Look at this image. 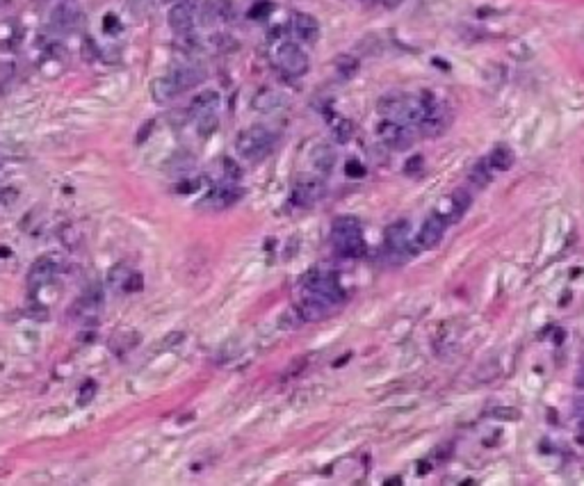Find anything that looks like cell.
Listing matches in <instances>:
<instances>
[{
  "label": "cell",
  "instance_id": "obj_1",
  "mask_svg": "<svg viewBox=\"0 0 584 486\" xmlns=\"http://www.w3.org/2000/svg\"><path fill=\"white\" fill-rule=\"evenodd\" d=\"M276 144V135L265 126H252L242 131L235 139L237 156L247 162H258L272 153V148Z\"/></svg>",
  "mask_w": 584,
  "mask_h": 486
},
{
  "label": "cell",
  "instance_id": "obj_2",
  "mask_svg": "<svg viewBox=\"0 0 584 486\" xmlns=\"http://www.w3.org/2000/svg\"><path fill=\"white\" fill-rule=\"evenodd\" d=\"M331 237L336 252L345 258H356L365 254V240L361 231V222L356 217H338L331 226Z\"/></svg>",
  "mask_w": 584,
  "mask_h": 486
},
{
  "label": "cell",
  "instance_id": "obj_3",
  "mask_svg": "<svg viewBox=\"0 0 584 486\" xmlns=\"http://www.w3.org/2000/svg\"><path fill=\"white\" fill-rule=\"evenodd\" d=\"M304 293H313L322 299H327L333 306L342 299L338 276L333 272H324V269H310L304 276Z\"/></svg>",
  "mask_w": 584,
  "mask_h": 486
},
{
  "label": "cell",
  "instance_id": "obj_4",
  "mask_svg": "<svg viewBox=\"0 0 584 486\" xmlns=\"http://www.w3.org/2000/svg\"><path fill=\"white\" fill-rule=\"evenodd\" d=\"M276 62L288 75H304L308 71V55L295 41H283L276 50Z\"/></svg>",
  "mask_w": 584,
  "mask_h": 486
},
{
  "label": "cell",
  "instance_id": "obj_5",
  "mask_svg": "<svg viewBox=\"0 0 584 486\" xmlns=\"http://www.w3.org/2000/svg\"><path fill=\"white\" fill-rule=\"evenodd\" d=\"M377 137H379L386 146L397 151L411 146V142H413V133L409 131V126L402 122H395V119H386V122L377 126Z\"/></svg>",
  "mask_w": 584,
  "mask_h": 486
},
{
  "label": "cell",
  "instance_id": "obj_6",
  "mask_svg": "<svg viewBox=\"0 0 584 486\" xmlns=\"http://www.w3.org/2000/svg\"><path fill=\"white\" fill-rule=\"evenodd\" d=\"M386 247H388V252L395 256H411V258L416 256L413 247H411V224L406 220H399V222L388 226Z\"/></svg>",
  "mask_w": 584,
  "mask_h": 486
},
{
  "label": "cell",
  "instance_id": "obj_7",
  "mask_svg": "<svg viewBox=\"0 0 584 486\" xmlns=\"http://www.w3.org/2000/svg\"><path fill=\"white\" fill-rule=\"evenodd\" d=\"M445 217H440V215H431V217L423 224V229L418 231V235L413 237V252H423V249H431V247H436L440 242L443 233H445Z\"/></svg>",
  "mask_w": 584,
  "mask_h": 486
},
{
  "label": "cell",
  "instance_id": "obj_8",
  "mask_svg": "<svg viewBox=\"0 0 584 486\" xmlns=\"http://www.w3.org/2000/svg\"><path fill=\"white\" fill-rule=\"evenodd\" d=\"M322 197H324L322 178L304 176L295 183V190H292V203H295V206H313V203L320 201Z\"/></svg>",
  "mask_w": 584,
  "mask_h": 486
},
{
  "label": "cell",
  "instance_id": "obj_9",
  "mask_svg": "<svg viewBox=\"0 0 584 486\" xmlns=\"http://www.w3.org/2000/svg\"><path fill=\"white\" fill-rule=\"evenodd\" d=\"M58 274V261L53 256H41L32 263L28 272V286L30 288H44L48 286Z\"/></svg>",
  "mask_w": 584,
  "mask_h": 486
},
{
  "label": "cell",
  "instance_id": "obj_10",
  "mask_svg": "<svg viewBox=\"0 0 584 486\" xmlns=\"http://www.w3.org/2000/svg\"><path fill=\"white\" fill-rule=\"evenodd\" d=\"M331 308H333L331 301L322 299V297L313 295V293H304V297H301V301H299L301 320H322V318L329 315Z\"/></svg>",
  "mask_w": 584,
  "mask_h": 486
},
{
  "label": "cell",
  "instance_id": "obj_11",
  "mask_svg": "<svg viewBox=\"0 0 584 486\" xmlns=\"http://www.w3.org/2000/svg\"><path fill=\"white\" fill-rule=\"evenodd\" d=\"M167 23L176 35H188V32H192V28H194V9L188 3L174 5L167 14Z\"/></svg>",
  "mask_w": 584,
  "mask_h": 486
},
{
  "label": "cell",
  "instance_id": "obj_12",
  "mask_svg": "<svg viewBox=\"0 0 584 486\" xmlns=\"http://www.w3.org/2000/svg\"><path fill=\"white\" fill-rule=\"evenodd\" d=\"M292 30H295V35L301 41H306V44H313V41H318V37H320L318 18L313 14H306V12L295 14V18H292Z\"/></svg>",
  "mask_w": 584,
  "mask_h": 486
},
{
  "label": "cell",
  "instance_id": "obj_13",
  "mask_svg": "<svg viewBox=\"0 0 584 486\" xmlns=\"http://www.w3.org/2000/svg\"><path fill=\"white\" fill-rule=\"evenodd\" d=\"M242 197L240 190L235 188H215L208 197L201 201V208H210V210H222V208H229L233 203Z\"/></svg>",
  "mask_w": 584,
  "mask_h": 486
},
{
  "label": "cell",
  "instance_id": "obj_14",
  "mask_svg": "<svg viewBox=\"0 0 584 486\" xmlns=\"http://www.w3.org/2000/svg\"><path fill=\"white\" fill-rule=\"evenodd\" d=\"M178 94H180V90H178L176 80L171 78V73L160 75V78L151 82V96H153L156 103H169L171 99H176Z\"/></svg>",
  "mask_w": 584,
  "mask_h": 486
},
{
  "label": "cell",
  "instance_id": "obj_15",
  "mask_svg": "<svg viewBox=\"0 0 584 486\" xmlns=\"http://www.w3.org/2000/svg\"><path fill=\"white\" fill-rule=\"evenodd\" d=\"M50 23L55 26L58 30H78L82 26V14L75 12V9L69 7V5H60V7L53 9Z\"/></svg>",
  "mask_w": 584,
  "mask_h": 486
},
{
  "label": "cell",
  "instance_id": "obj_16",
  "mask_svg": "<svg viewBox=\"0 0 584 486\" xmlns=\"http://www.w3.org/2000/svg\"><path fill=\"white\" fill-rule=\"evenodd\" d=\"M171 78L176 80V85H178V90H180V92H185V90L197 87L199 82H203L205 73H203V69H199V67H178V69L171 71Z\"/></svg>",
  "mask_w": 584,
  "mask_h": 486
},
{
  "label": "cell",
  "instance_id": "obj_17",
  "mask_svg": "<svg viewBox=\"0 0 584 486\" xmlns=\"http://www.w3.org/2000/svg\"><path fill=\"white\" fill-rule=\"evenodd\" d=\"M514 162H516V156L507 144H497L489 153V158H486V165L495 171H509L514 167Z\"/></svg>",
  "mask_w": 584,
  "mask_h": 486
},
{
  "label": "cell",
  "instance_id": "obj_18",
  "mask_svg": "<svg viewBox=\"0 0 584 486\" xmlns=\"http://www.w3.org/2000/svg\"><path fill=\"white\" fill-rule=\"evenodd\" d=\"M220 107V94L215 90H205L201 94H197L190 103V112L192 114H210Z\"/></svg>",
  "mask_w": 584,
  "mask_h": 486
},
{
  "label": "cell",
  "instance_id": "obj_19",
  "mask_svg": "<svg viewBox=\"0 0 584 486\" xmlns=\"http://www.w3.org/2000/svg\"><path fill=\"white\" fill-rule=\"evenodd\" d=\"M281 103H283V99H281V96L274 90H261V92L254 96V101H252L254 110H258V112H272V110H276Z\"/></svg>",
  "mask_w": 584,
  "mask_h": 486
},
{
  "label": "cell",
  "instance_id": "obj_20",
  "mask_svg": "<svg viewBox=\"0 0 584 486\" xmlns=\"http://www.w3.org/2000/svg\"><path fill=\"white\" fill-rule=\"evenodd\" d=\"M128 274H131L128 265L117 263L114 267H110V272H107V286H110V288H124Z\"/></svg>",
  "mask_w": 584,
  "mask_h": 486
},
{
  "label": "cell",
  "instance_id": "obj_21",
  "mask_svg": "<svg viewBox=\"0 0 584 486\" xmlns=\"http://www.w3.org/2000/svg\"><path fill=\"white\" fill-rule=\"evenodd\" d=\"M491 167L486 165V162H477L472 169H470V180L475 183L477 188H484V185H489V180H491Z\"/></svg>",
  "mask_w": 584,
  "mask_h": 486
},
{
  "label": "cell",
  "instance_id": "obj_22",
  "mask_svg": "<svg viewBox=\"0 0 584 486\" xmlns=\"http://www.w3.org/2000/svg\"><path fill=\"white\" fill-rule=\"evenodd\" d=\"M452 206H454V212H452V220H459L463 212L468 210L470 206V197L463 190L459 192H454V197H452Z\"/></svg>",
  "mask_w": 584,
  "mask_h": 486
},
{
  "label": "cell",
  "instance_id": "obj_23",
  "mask_svg": "<svg viewBox=\"0 0 584 486\" xmlns=\"http://www.w3.org/2000/svg\"><path fill=\"white\" fill-rule=\"evenodd\" d=\"M139 342V333L131 331V333H121L117 340H114V352L117 354H121V352H128V350H133L135 345Z\"/></svg>",
  "mask_w": 584,
  "mask_h": 486
},
{
  "label": "cell",
  "instance_id": "obj_24",
  "mask_svg": "<svg viewBox=\"0 0 584 486\" xmlns=\"http://www.w3.org/2000/svg\"><path fill=\"white\" fill-rule=\"evenodd\" d=\"M183 340H185V333H183V331H171V333H167V336L156 345V350H158V352L174 350V347H178V345H180Z\"/></svg>",
  "mask_w": 584,
  "mask_h": 486
},
{
  "label": "cell",
  "instance_id": "obj_25",
  "mask_svg": "<svg viewBox=\"0 0 584 486\" xmlns=\"http://www.w3.org/2000/svg\"><path fill=\"white\" fill-rule=\"evenodd\" d=\"M96 391H99V386H96V382H85L80 386V391H78V404L80 406H87L92 399L96 397Z\"/></svg>",
  "mask_w": 584,
  "mask_h": 486
},
{
  "label": "cell",
  "instance_id": "obj_26",
  "mask_svg": "<svg viewBox=\"0 0 584 486\" xmlns=\"http://www.w3.org/2000/svg\"><path fill=\"white\" fill-rule=\"evenodd\" d=\"M215 128H217V117H215V112L201 114V119H199V135L208 137V135L215 133Z\"/></svg>",
  "mask_w": 584,
  "mask_h": 486
},
{
  "label": "cell",
  "instance_id": "obj_27",
  "mask_svg": "<svg viewBox=\"0 0 584 486\" xmlns=\"http://www.w3.org/2000/svg\"><path fill=\"white\" fill-rule=\"evenodd\" d=\"M333 137H336L338 142H347L352 137V124L347 119H338V124L333 126Z\"/></svg>",
  "mask_w": 584,
  "mask_h": 486
},
{
  "label": "cell",
  "instance_id": "obj_28",
  "mask_svg": "<svg viewBox=\"0 0 584 486\" xmlns=\"http://www.w3.org/2000/svg\"><path fill=\"white\" fill-rule=\"evenodd\" d=\"M142 286H144L142 274H139V272H131V274H128V279H126V284H124V290H126V293H139V290H142Z\"/></svg>",
  "mask_w": 584,
  "mask_h": 486
},
{
  "label": "cell",
  "instance_id": "obj_29",
  "mask_svg": "<svg viewBox=\"0 0 584 486\" xmlns=\"http://www.w3.org/2000/svg\"><path fill=\"white\" fill-rule=\"evenodd\" d=\"M201 185H203V178H185V180H180L178 185H176V192L190 194V192H197Z\"/></svg>",
  "mask_w": 584,
  "mask_h": 486
},
{
  "label": "cell",
  "instance_id": "obj_30",
  "mask_svg": "<svg viewBox=\"0 0 584 486\" xmlns=\"http://www.w3.org/2000/svg\"><path fill=\"white\" fill-rule=\"evenodd\" d=\"M336 64H338V71L345 75V78H350V75L356 73V69H359V62H354V60L347 58V55H342L340 62H336Z\"/></svg>",
  "mask_w": 584,
  "mask_h": 486
},
{
  "label": "cell",
  "instance_id": "obj_31",
  "mask_svg": "<svg viewBox=\"0 0 584 486\" xmlns=\"http://www.w3.org/2000/svg\"><path fill=\"white\" fill-rule=\"evenodd\" d=\"M224 174H226V178H229V180H240L242 169L237 167V162H235V160L226 158V160H224Z\"/></svg>",
  "mask_w": 584,
  "mask_h": 486
},
{
  "label": "cell",
  "instance_id": "obj_32",
  "mask_svg": "<svg viewBox=\"0 0 584 486\" xmlns=\"http://www.w3.org/2000/svg\"><path fill=\"white\" fill-rule=\"evenodd\" d=\"M491 416L502 418V420H518L521 418V411H518V409H493Z\"/></svg>",
  "mask_w": 584,
  "mask_h": 486
},
{
  "label": "cell",
  "instance_id": "obj_33",
  "mask_svg": "<svg viewBox=\"0 0 584 486\" xmlns=\"http://www.w3.org/2000/svg\"><path fill=\"white\" fill-rule=\"evenodd\" d=\"M128 7L135 16H144L148 12V0H128Z\"/></svg>",
  "mask_w": 584,
  "mask_h": 486
},
{
  "label": "cell",
  "instance_id": "obj_34",
  "mask_svg": "<svg viewBox=\"0 0 584 486\" xmlns=\"http://www.w3.org/2000/svg\"><path fill=\"white\" fill-rule=\"evenodd\" d=\"M345 171H347V176H352V178H354V176H359V178L365 176V167L361 165L359 160H350V162H347V167H345Z\"/></svg>",
  "mask_w": 584,
  "mask_h": 486
},
{
  "label": "cell",
  "instance_id": "obj_35",
  "mask_svg": "<svg viewBox=\"0 0 584 486\" xmlns=\"http://www.w3.org/2000/svg\"><path fill=\"white\" fill-rule=\"evenodd\" d=\"M269 12H272V5H269V3H258V5L252 9V12H249V16H252V18H263V16L269 14Z\"/></svg>",
  "mask_w": 584,
  "mask_h": 486
},
{
  "label": "cell",
  "instance_id": "obj_36",
  "mask_svg": "<svg viewBox=\"0 0 584 486\" xmlns=\"http://www.w3.org/2000/svg\"><path fill=\"white\" fill-rule=\"evenodd\" d=\"M423 169V156H413L409 162H406V174H418V171Z\"/></svg>",
  "mask_w": 584,
  "mask_h": 486
},
{
  "label": "cell",
  "instance_id": "obj_37",
  "mask_svg": "<svg viewBox=\"0 0 584 486\" xmlns=\"http://www.w3.org/2000/svg\"><path fill=\"white\" fill-rule=\"evenodd\" d=\"M96 53H99V50H96V44H94V41L85 39V41H82V55H85V60H87V62H90V60H96Z\"/></svg>",
  "mask_w": 584,
  "mask_h": 486
},
{
  "label": "cell",
  "instance_id": "obj_38",
  "mask_svg": "<svg viewBox=\"0 0 584 486\" xmlns=\"http://www.w3.org/2000/svg\"><path fill=\"white\" fill-rule=\"evenodd\" d=\"M151 128H153V122H146V124L142 126V131H139V135H137V144H142L144 139L151 135Z\"/></svg>",
  "mask_w": 584,
  "mask_h": 486
},
{
  "label": "cell",
  "instance_id": "obj_39",
  "mask_svg": "<svg viewBox=\"0 0 584 486\" xmlns=\"http://www.w3.org/2000/svg\"><path fill=\"white\" fill-rule=\"evenodd\" d=\"M103 28L110 32V30H119V23H117V16H112V14H107L105 16V21H103Z\"/></svg>",
  "mask_w": 584,
  "mask_h": 486
}]
</instances>
